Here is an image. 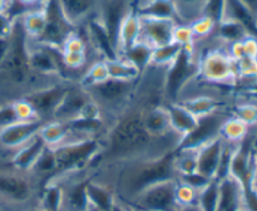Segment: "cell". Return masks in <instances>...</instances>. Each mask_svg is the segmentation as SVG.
I'll return each instance as SVG.
<instances>
[{"label": "cell", "instance_id": "38", "mask_svg": "<svg viewBox=\"0 0 257 211\" xmlns=\"http://www.w3.org/2000/svg\"><path fill=\"white\" fill-rule=\"evenodd\" d=\"M108 78H109V74H108V69L104 60L95 59L94 62L88 64V67L85 68V70L80 75L78 83L82 87H87V85L95 84V83L108 79Z\"/></svg>", "mask_w": 257, "mask_h": 211}, {"label": "cell", "instance_id": "7", "mask_svg": "<svg viewBox=\"0 0 257 211\" xmlns=\"http://www.w3.org/2000/svg\"><path fill=\"white\" fill-rule=\"evenodd\" d=\"M202 82L221 87H235L238 83L235 60L228 50L211 48L198 54V77Z\"/></svg>", "mask_w": 257, "mask_h": 211}, {"label": "cell", "instance_id": "29", "mask_svg": "<svg viewBox=\"0 0 257 211\" xmlns=\"http://www.w3.org/2000/svg\"><path fill=\"white\" fill-rule=\"evenodd\" d=\"M48 2V0H47ZM47 2L44 5L35 9L28 10L20 15L19 19L25 34L30 40L39 39L47 25Z\"/></svg>", "mask_w": 257, "mask_h": 211}, {"label": "cell", "instance_id": "17", "mask_svg": "<svg viewBox=\"0 0 257 211\" xmlns=\"http://www.w3.org/2000/svg\"><path fill=\"white\" fill-rule=\"evenodd\" d=\"M89 99L90 97L88 95L87 90L78 82H73L65 97L63 98L62 103L58 106L57 111L54 112L53 120L59 121V122H68L70 120H74L79 116L82 108Z\"/></svg>", "mask_w": 257, "mask_h": 211}, {"label": "cell", "instance_id": "24", "mask_svg": "<svg viewBox=\"0 0 257 211\" xmlns=\"http://www.w3.org/2000/svg\"><path fill=\"white\" fill-rule=\"evenodd\" d=\"M178 103L187 108L195 117L201 118L215 113L220 110H225V102L212 94H195L190 97H183Z\"/></svg>", "mask_w": 257, "mask_h": 211}, {"label": "cell", "instance_id": "4", "mask_svg": "<svg viewBox=\"0 0 257 211\" xmlns=\"http://www.w3.org/2000/svg\"><path fill=\"white\" fill-rule=\"evenodd\" d=\"M138 80V79H137ZM137 80H120L108 78L95 84L83 87L94 103H97L103 117L109 125L131 106Z\"/></svg>", "mask_w": 257, "mask_h": 211}, {"label": "cell", "instance_id": "11", "mask_svg": "<svg viewBox=\"0 0 257 211\" xmlns=\"http://www.w3.org/2000/svg\"><path fill=\"white\" fill-rule=\"evenodd\" d=\"M228 116H231L230 112L226 110H220L205 117L198 118L196 128L182 137L177 150H198L201 146L217 138L220 136L221 126Z\"/></svg>", "mask_w": 257, "mask_h": 211}, {"label": "cell", "instance_id": "5", "mask_svg": "<svg viewBox=\"0 0 257 211\" xmlns=\"http://www.w3.org/2000/svg\"><path fill=\"white\" fill-rule=\"evenodd\" d=\"M198 77V52L195 47H185L166 68L165 104L178 102L191 82Z\"/></svg>", "mask_w": 257, "mask_h": 211}, {"label": "cell", "instance_id": "10", "mask_svg": "<svg viewBox=\"0 0 257 211\" xmlns=\"http://www.w3.org/2000/svg\"><path fill=\"white\" fill-rule=\"evenodd\" d=\"M29 65L33 73L43 77H60L69 79L62 63L60 50L29 39ZM72 80V79H70Z\"/></svg>", "mask_w": 257, "mask_h": 211}, {"label": "cell", "instance_id": "27", "mask_svg": "<svg viewBox=\"0 0 257 211\" xmlns=\"http://www.w3.org/2000/svg\"><path fill=\"white\" fill-rule=\"evenodd\" d=\"M143 123H145L146 130L153 137H165L173 132L165 106H158V107L145 111Z\"/></svg>", "mask_w": 257, "mask_h": 211}, {"label": "cell", "instance_id": "55", "mask_svg": "<svg viewBox=\"0 0 257 211\" xmlns=\"http://www.w3.org/2000/svg\"><path fill=\"white\" fill-rule=\"evenodd\" d=\"M245 7H247L251 12L257 17V0H240Z\"/></svg>", "mask_w": 257, "mask_h": 211}, {"label": "cell", "instance_id": "14", "mask_svg": "<svg viewBox=\"0 0 257 211\" xmlns=\"http://www.w3.org/2000/svg\"><path fill=\"white\" fill-rule=\"evenodd\" d=\"M82 28L84 29L83 34L87 39L88 47L92 49V52L95 53L97 58L102 60H109L118 57V52L114 43L112 42L109 34L105 30V28L103 27L100 20L98 19L97 15L90 18Z\"/></svg>", "mask_w": 257, "mask_h": 211}, {"label": "cell", "instance_id": "28", "mask_svg": "<svg viewBox=\"0 0 257 211\" xmlns=\"http://www.w3.org/2000/svg\"><path fill=\"white\" fill-rule=\"evenodd\" d=\"M240 23L250 35L257 38V17L240 0H226L225 17Z\"/></svg>", "mask_w": 257, "mask_h": 211}, {"label": "cell", "instance_id": "36", "mask_svg": "<svg viewBox=\"0 0 257 211\" xmlns=\"http://www.w3.org/2000/svg\"><path fill=\"white\" fill-rule=\"evenodd\" d=\"M107 65L108 74L110 78L120 80H137L141 73L136 67H133L130 62L122 57H117L114 59L104 60Z\"/></svg>", "mask_w": 257, "mask_h": 211}, {"label": "cell", "instance_id": "13", "mask_svg": "<svg viewBox=\"0 0 257 211\" xmlns=\"http://www.w3.org/2000/svg\"><path fill=\"white\" fill-rule=\"evenodd\" d=\"M137 5V0H100L97 17L109 34L115 48L123 20Z\"/></svg>", "mask_w": 257, "mask_h": 211}, {"label": "cell", "instance_id": "46", "mask_svg": "<svg viewBox=\"0 0 257 211\" xmlns=\"http://www.w3.org/2000/svg\"><path fill=\"white\" fill-rule=\"evenodd\" d=\"M236 70H237L238 79H256L257 78V58L242 57L235 60Z\"/></svg>", "mask_w": 257, "mask_h": 211}, {"label": "cell", "instance_id": "21", "mask_svg": "<svg viewBox=\"0 0 257 211\" xmlns=\"http://www.w3.org/2000/svg\"><path fill=\"white\" fill-rule=\"evenodd\" d=\"M45 147H47V145L38 133L29 142H27L13 153L9 161L10 165L14 166L15 168H19V170L30 171Z\"/></svg>", "mask_w": 257, "mask_h": 211}, {"label": "cell", "instance_id": "39", "mask_svg": "<svg viewBox=\"0 0 257 211\" xmlns=\"http://www.w3.org/2000/svg\"><path fill=\"white\" fill-rule=\"evenodd\" d=\"M181 49H182V47L175 42H171L170 44L162 45V47L155 48L152 53L151 64L156 65V67L167 68L177 58Z\"/></svg>", "mask_w": 257, "mask_h": 211}, {"label": "cell", "instance_id": "30", "mask_svg": "<svg viewBox=\"0 0 257 211\" xmlns=\"http://www.w3.org/2000/svg\"><path fill=\"white\" fill-rule=\"evenodd\" d=\"M153 49L155 48H152L147 43L142 42V40H137L132 47L128 48L125 52H123L119 57L124 58L133 67L137 68L141 74H142L151 65Z\"/></svg>", "mask_w": 257, "mask_h": 211}, {"label": "cell", "instance_id": "62", "mask_svg": "<svg viewBox=\"0 0 257 211\" xmlns=\"http://www.w3.org/2000/svg\"><path fill=\"white\" fill-rule=\"evenodd\" d=\"M238 211H248V210H247V208H245V207H242V208H240V210H238Z\"/></svg>", "mask_w": 257, "mask_h": 211}, {"label": "cell", "instance_id": "20", "mask_svg": "<svg viewBox=\"0 0 257 211\" xmlns=\"http://www.w3.org/2000/svg\"><path fill=\"white\" fill-rule=\"evenodd\" d=\"M65 123L73 138H102L110 126L104 118L77 117Z\"/></svg>", "mask_w": 257, "mask_h": 211}, {"label": "cell", "instance_id": "49", "mask_svg": "<svg viewBox=\"0 0 257 211\" xmlns=\"http://www.w3.org/2000/svg\"><path fill=\"white\" fill-rule=\"evenodd\" d=\"M177 180L180 181V182L182 183H186V185L191 186V187H193L195 190H197L198 192H200L202 188H205L206 186L208 185V183L211 182L212 180H210V178L205 177V176H202L201 173L198 172H195V173H191V175H183V176H178Z\"/></svg>", "mask_w": 257, "mask_h": 211}, {"label": "cell", "instance_id": "37", "mask_svg": "<svg viewBox=\"0 0 257 211\" xmlns=\"http://www.w3.org/2000/svg\"><path fill=\"white\" fill-rule=\"evenodd\" d=\"M175 168L177 177L197 172V150H176Z\"/></svg>", "mask_w": 257, "mask_h": 211}, {"label": "cell", "instance_id": "16", "mask_svg": "<svg viewBox=\"0 0 257 211\" xmlns=\"http://www.w3.org/2000/svg\"><path fill=\"white\" fill-rule=\"evenodd\" d=\"M63 17L75 29L98 14L100 0H57Z\"/></svg>", "mask_w": 257, "mask_h": 211}, {"label": "cell", "instance_id": "63", "mask_svg": "<svg viewBox=\"0 0 257 211\" xmlns=\"http://www.w3.org/2000/svg\"><path fill=\"white\" fill-rule=\"evenodd\" d=\"M143 2H145V0H143Z\"/></svg>", "mask_w": 257, "mask_h": 211}, {"label": "cell", "instance_id": "50", "mask_svg": "<svg viewBox=\"0 0 257 211\" xmlns=\"http://www.w3.org/2000/svg\"><path fill=\"white\" fill-rule=\"evenodd\" d=\"M14 22L15 18H13L9 13H0V39L9 38Z\"/></svg>", "mask_w": 257, "mask_h": 211}, {"label": "cell", "instance_id": "61", "mask_svg": "<svg viewBox=\"0 0 257 211\" xmlns=\"http://www.w3.org/2000/svg\"><path fill=\"white\" fill-rule=\"evenodd\" d=\"M30 211H43L42 208H34V210H30Z\"/></svg>", "mask_w": 257, "mask_h": 211}, {"label": "cell", "instance_id": "9", "mask_svg": "<svg viewBox=\"0 0 257 211\" xmlns=\"http://www.w3.org/2000/svg\"><path fill=\"white\" fill-rule=\"evenodd\" d=\"M73 82L75 80L60 79L59 82H55L53 84L37 88L23 98L30 103L40 120L48 122L53 120L54 112L57 111L58 106L62 103L63 98L65 97Z\"/></svg>", "mask_w": 257, "mask_h": 211}, {"label": "cell", "instance_id": "6", "mask_svg": "<svg viewBox=\"0 0 257 211\" xmlns=\"http://www.w3.org/2000/svg\"><path fill=\"white\" fill-rule=\"evenodd\" d=\"M54 151L58 163L55 176H59L92 168L93 162L102 151V142L100 138L69 137L63 145L55 147Z\"/></svg>", "mask_w": 257, "mask_h": 211}, {"label": "cell", "instance_id": "44", "mask_svg": "<svg viewBox=\"0 0 257 211\" xmlns=\"http://www.w3.org/2000/svg\"><path fill=\"white\" fill-rule=\"evenodd\" d=\"M197 200L198 191L177 180V186H176V201H177V205L180 207L195 206L197 205Z\"/></svg>", "mask_w": 257, "mask_h": 211}, {"label": "cell", "instance_id": "25", "mask_svg": "<svg viewBox=\"0 0 257 211\" xmlns=\"http://www.w3.org/2000/svg\"><path fill=\"white\" fill-rule=\"evenodd\" d=\"M88 203L102 211H113L115 195L112 186L93 177L87 185Z\"/></svg>", "mask_w": 257, "mask_h": 211}, {"label": "cell", "instance_id": "43", "mask_svg": "<svg viewBox=\"0 0 257 211\" xmlns=\"http://www.w3.org/2000/svg\"><path fill=\"white\" fill-rule=\"evenodd\" d=\"M216 25L217 24L211 18L203 17V15H200V17L196 18L195 20H192L190 23V27L193 33V37H195V40L206 39L208 37H212L213 32L216 29Z\"/></svg>", "mask_w": 257, "mask_h": 211}, {"label": "cell", "instance_id": "3", "mask_svg": "<svg viewBox=\"0 0 257 211\" xmlns=\"http://www.w3.org/2000/svg\"><path fill=\"white\" fill-rule=\"evenodd\" d=\"M44 183L30 171L15 168L10 162H0V210L30 211L40 208Z\"/></svg>", "mask_w": 257, "mask_h": 211}, {"label": "cell", "instance_id": "34", "mask_svg": "<svg viewBox=\"0 0 257 211\" xmlns=\"http://www.w3.org/2000/svg\"><path fill=\"white\" fill-rule=\"evenodd\" d=\"M39 206L43 211H62L63 186L58 181L52 180L44 183Z\"/></svg>", "mask_w": 257, "mask_h": 211}, {"label": "cell", "instance_id": "22", "mask_svg": "<svg viewBox=\"0 0 257 211\" xmlns=\"http://www.w3.org/2000/svg\"><path fill=\"white\" fill-rule=\"evenodd\" d=\"M136 9L140 17L170 19L182 24L175 0H145Z\"/></svg>", "mask_w": 257, "mask_h": 211}, {"label": "cell", "instance_id": "58", "mask_svg": "<svg viewBox=\"0 0 257 211\" xmlns=\"http://www.w3.org/2000/svg\"><path fill=\"white\" fill-rule=\"evenodd\" d=\"M253 167H255V172L257 173V138L255 142V148H253Z\"/></svg>", "mask_w": 257, "mask_h": 211}, {"label": "cell", "instance_id": "51", "mask_svg": "<svg viewBox=\"0 0 257 211\" xmlns=\"http://www.w3.org/2000/svg\"><path fill=\"white\" fill-rule=\"evenodd\" d=\"M45 2H47V0H13L10 10L15 7H19V9L22 10V15H23L25 12H28V10H32V9H35V8L42 7V5L45 4Z\"/></svg>", "mask_w": 257, "mask_h": 211}, {"label": "cell", "instance_id": "8", "mask_svg": "<svg viewBox=\"0 0 257 211\" xmlns=\"http://www.w3.org/2000/svg\"><path fill=\"white\" fill-rule=\"evenodd\" d=\"M176 186L177 178L163 181L148 187L130 202L122 203L137 211H176L180 208L176 201Z\"/></svg>", "mask_w": 257, "mask_h": 211}, {"label": "cell", "instance_id": "47", "mask_svg": "<svg viewBox=\"0 0 257 211\" xmlns=\"http://www.w3.org/2000/svg\"><path fill=\"white\" fill-rule=\"evenodd\" d=\"M172 42L177 43L181 47H195L196 40L191 30L190 24H177L172 35Z\"/></svg>", "mask_w": 257, "mask_h": 211}, {"label": "cell", "instance_id": "64", "mask_svg": "<svg viewBox=\"0 0 257 211\" xmlns=\"http://www.w3.org/2000/svg\"><path fill=\"white\" fill-rule=\"evenodd\" d=\"M0 211H2V210H0Z\"/></svg>", "mask_w": 257, "mask_h": 211}, {"label": "cell", "instance_id": "56", "mask_svg": "<svg viewBox=\"0 0 257 211\" xmlns=\"http://www.w3.org/2000/svg\"><path fill=\"white\" fill-rule=\"evenodd\" d=\"M13 0H0V13H9Z\"/></svg>", "mask_w": 257, "mask_h": 211}, {"label": "cell", "instance_id": "33", "mask_svg": "<svg viewBox=\"0 0 257 211\" xmlns=\"http://www.w3.org/2000/svg\"><path fill=\"white\" fill-rule=\"evenodd\" d=\"M39 136L48 147L55 148L63 145L69 138V130L65 122L52 120L43 125L39 131Z\"/></svg>", "mask_w": 257, "mask_h": 211}, {"label": "cell", "instance_id": "60", "mask_svg": "<svg viewBox=\"0 0 257 211\" xmlns=\"http://www.w3.org/2000/svg\"><path fill=\"white\" fill-rule=\"evenodd\" d=\"M87 211H102V210H99V208L94 207V206H92V205H89V203H88Z\"/></svg>", "mask_w": 257, "mask_h": 211}, {"label": "cell", "instance_id": "45", "mask_svg": "<svg viewBox=\"0 0 257 211\" xmlns=\"http://www.w3.org/2000/svg\"><path fill=\"white\" fill-rule=\"evenodd\" d=\"M225 8L226 0H205L200 15L211 18L216 24H218L225 17Z\"/></svg>", "mask_w": 257, "mask_h": 211}, {"label": "cell", "instance_id": "57", "mask_svg": "<svg viewBox=\"0 0 257 211\" xmlns=\"http://www.w3.org/2000/svg\"><path fill=\"white\" fill-rule=\"evenodd\" d=\"M176 211H201V210L200 207H198V205H195V206H187V207H180Z\"/></svg>", "mask_w": 257, "mask_h": 211}, {"label": "cell", "instance_id": "41", "mask_svg": "<svg viewBox=\"0 0 257 211\" xmlns=\"http://www.w3.org/2000/svg\"><path fill=\"white\" fill-rule=\"evenodd\" d=\"M231 115L245 122L250 128H257V103L252 100L236 103L231 110Z\"/></svg>", "mask_w": 257, "mask_h": 211}, {"label": "cell", "instance_id": "19", "mask_svg": "<svg viewBox=\"0 0 257 211\" xmlns=\"http://www.w3.org/2000/svg\"><path fill=\"white\" fill-rule=\"evenodd\" d=\"M243 207V187L232 176L218 180L217 211H238Z\"/></svg>", "mask_w": 257, "mask_h": 211}, {"label": "cell", "instance_id": "2", "mask_svg": "<svg viewBox=\"0 0 257 211\" xmlns=\"http://www.w3.org/2000/svg\"><path fill=\"white\" fill-rule=\"evenodd\" d=\"M175 152L162 157L130 161L99 168L95 170L94 178L112 186L115 200L119 202H130L151 186L177 178Z\"/></svg>", "mask_w": 257, "mask_h": 211}, {"label": "cell", "instance_id": "54", "mask_svg": "<svg viewBox=\"0 0 257 211\" xmlns=\"http://www.w3.org/2000/svg\"><path fill=\"white\" fill-rule=\"evenodd\" d=\"M242 93L246 98H248V99L252 100V102L257 103V78L251 80V82L246 85Z\"/></svg>", "mask_w": 257, "mask_h": 211}, {"label": "cell", "instance_id": "35", "mask_svg": "<svg viewBox=\"0 0 257 211\" xmlns=\"http://www.w3.org/2000/svg\"><path fill=\"white\" fill-rule=\"evenodd\" d=\"M248 133H250V127L245 122L231 115L221 126L220 137L226 142L240 143L247 137Z\"/></svg>", "mask_w": 257, "mask_h": 211}, {"label": "cell", "instance_id": "32", "mask_svg": "<svg viewBox=\"0 0 257 211\" xmlns=\"http://www.w3.org/2000/svg\"><path fill=\"white\" fill-rule=\"evenodd\" d=\"M57 170L58 163L54 148L48 147L47 146V147L44 148V151L42 152V155H40L39 158L37 160V162H35L34 166L32 167L30 172H32L35 177L39 178L43 183H45L47 181H49L50 178H53L57 175Z\"/></svg>", "mask_w": 257, "mask_h": 211}, {"label": "cell", "instance_id": "18", "mask_svg": "<svg viewBox=\"0 0 257 211\" xmlns=\"http://www.w3.org/2000/svg\"><path fill=\"white\" fill-rule=\"evenodd\" d=\"M222 148L223 140L220 136L201 146L197 150V172L210 180H216Z\"/></svg>", "mask_w": 257, "mask_h": 211}, {"label": "cell", "instance_id": "48", "mask_svg": "<svg viewBox=\"0 0 257 211\" xmlns=\"http://www.w3.org/2000/svg\"><path fill=\"white\" fill-rule=\"evenodd\" d=\"M10 104H12L13 111H14L15 117H17L18 121H33L39 118L37 113H35L34 108H33L32 106H30V103L27 102L24 98L14 100V102L10 103Z\"/></svg>", "mask_w": 257, "mask_h": 211}, {"label": "cell", "instance_id": "31", "mask_svg": "<svg viewBox=\"0 0 257 211\" xmlns=\"http://www.w3.org/2000/svg\"><path fill=\"white\" fill-rule=\"evenodd\" d=\"M212 35L216 39L220 40V42L231 45L233 44V43L241 42V40L247 38L250 34H248L247 30H246L240 23L235 22V20L232 19L223 18V19L216 25V29Z\"/></svg>", "mask_w": 257, "mask_h": 211}, {"label": "cell", "instance_id": "52", "mask_svg": "<svg viewBox=\"0 0 257 211\" xmlns=\"http://www.w3.org/2000/svg\"><path fill=\"white\" fill-rule=\"evenodd\" d=\"M18 122L15 113L13 111L12 104H7L0 107V128H4L12 123Z\"/></svg>", "mask_w": 257, "mask_h": 211}, {"label": "cell", "instance_id": "59", "mask_svg": "<svg viewBox=\"0 0 257 211\" xmlns=\"http://www.w3.org/2000/svg\"><path fill=\"white\" fill-rule=\"evenodd\" d=\"M250 186L257 192V173L256 172L253 173V177H252V181H251V185Z\"/></svg>", "mask_w": 257, "mask_h": 211}, {"label": "cell", "instance_id": "42", "mask_svg": "<svg viewBox=\"0 0 257 211\" xmlns=\"http://www.w3.org/2000/svg\"><path fill=\"white\" fill-rule=\"evenodd\" d=\"M175 2L182 24H190L192 20L200 17L201 8L205 0H175Z\"/></svg>", "mask_w": 257, "mask_h": 211}, {"label": "cell", "instance_id": "26", "mask_svg": "<svg viewBox=\"0 0 257 211\" xmlns=\"http://www.w3.org/2000/svg\"><path fill=\"white\" fill-rule=\"evenodd\" d=\"M136 8H133V9L128 13L125 19L123 20L122 25H120L117 42L118 57H119L123 52H125L128 48L132 47V45L137 42L138 38H140L141 18L140 15H138Z\"/></svg>", "mask_w": 257, "mask_h": 211}, {"label": "cell", "instance_id": "1", "mask_svg": "<svg viewBox=\"0 0 257 211\" xmlns=\"http://www.w3.org/2000/svg\"><path fill=\"white\" fill-rule=\"evenodd\" d=\"M143 113L142 108L131 104L113 121L100 138L102 151L93 162V170L130 161L162 157L177 150L182 137L176 132L165 137L151 136L143 123Z\"/></svg>", "mask_w": 257, "mask_h": 211}, {"label": "cell", "instance_id": "15", "mask_svg": "<svg viewBox=\"0 0 257 211\" xmlns=\"http://www.w3.org/2000/svg\"><path fill=\"white\" fill-rule=\"evenodd\" d=\"M141 33L138 40L150 44L152 48L162 47L172 42L175 27L178 24L175 20L156 19V18L140 17Z\"/></svg>", "mask_w": 257, "mask_h": 211}, {"label": "cell", "instance_id": "23", "mask_svg": "<svg viewBox=\"0 0 257 211\" xmlns=\"http://www.w3.org/2000/svg\"><path fill=\"white\" fill-rule=\"evenodd\" d=\"M165 107L167 110L170 125L173 132L180 135L181 137H185L186 135H188V133H191L195 130L196 126H197L198 118L195 117L181 103H166Z\"/></svg>", "mask_w": 257, "mask_h": 211}, {"label": "cell", "instance_id": "40", "mask_svg": "<svg viewBox=\"0 0 257 211\" xmlns=\"http://www.w3.org/2000/svg\"><path fill=\"white\" fill-rule=\"evenodd\" d=\"M197 205L201 211H217L218 180H212L198 192Z\"/></svg>", "mask_w": 257, "mask_h": 211}, {"label": "cell", "instance_id": "53", "mask_svg": "<svg viewBox=\"0 0 257 211\" xmlns=\"http://www.w3.org/2000/svg\"><path fill=\"white\" fill-rule=\"evenodd\" d=\"M243 207L248 211H257V192L251 186L243 190Z\"/></svg>", "mask_w": 257, "mask_h": 211}, {"label": "cell", "instance_id": "12", "mask_svg": "<svg viewBox=\"0 0 257 211\" xmlns=\"http://www.w3.org/2000/svg\"><path fill=\"white\" fill-rule=\"evenodd\" d=\"M47 25H45L44 32L40 35L39 39L33 40V42L60 49L64 40L73 30H75V28H73L63 17L57 0L47 2Z\"/></svg>", "mask_w": 257, "mask_h": 211}]
</instances>
